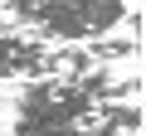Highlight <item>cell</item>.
I'll use <instances>...</instances> for the list:
<instances>
[{"label":"cell","mask_w":146,"mask_h":136,"mask_svg":"<svg viewBox=\"0 0 146 136\" xmlns=\"http://www.w3.org/2000/svg\"><path fill=\"white\" fill-rule=\"evenodd\" d=\"M141 83L107 68L78 78H34L15 102V136H131L141 126Z\"/></svg>","instance_id":"1"},{"label":"cell","mask_w":146,"mask_h":136,"mask_svg":"<svg viewBox=\"0 0 146 136\" xmlns=\"http://www.w3.org/2000/svg\"><path fill=\"white\" fill-rule=\"evenodd\" d=\"M5 20L34 29L44 39L88 44V39L107 34L117 20H127V0H10Z\"/></svg>","instance_id":"2"},{"label":"cell","mask_w":146,"mask_h":136,"mask_svg":"<svg viewBox=\"0 0 146 136\" xmlns=\"http://www.w3.org/2000/svg\"><path fill=\"white\" fill-rule=\"evenodd\" d=\"M0 78H49V49L34 34H0Z\"/></svg>","instance_id":"3"}]
</instances>
